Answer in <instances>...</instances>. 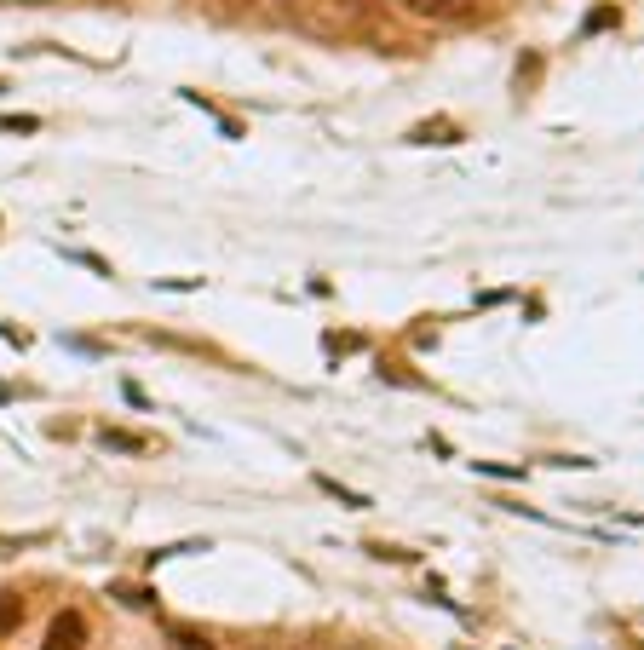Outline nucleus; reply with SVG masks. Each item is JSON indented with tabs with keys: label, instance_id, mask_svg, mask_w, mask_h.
<instances>
[{
	"label": "nucleus",
	"instance_id": "9",
	"mask_svg": "<svg viewBox=\"0 0 644 650\" xmlns=\"http://www.w3.org/2000/svg\"><path fill=\"white\" fill-rule=\"evenodd\" d=\"M236 6H253V0H236Z\"/></svg>",
	"mask_w": 644,
	"mask_h": 650
},
{
	"label": "nucleus",
	"instance_id": "7",
	"mask_svg": "<svg viewBox=\"0 0 644 650\" xmlns=\"http://www.w3.org/2000/svg\"><path fill=\"white\" fill-rule=\"evenodd\" d=\"M18 622H23V604L12 599V593H0V633H12Z\"/></svg>",
	"mask_w": 644,
	"mask_h": 650
},
{
	"label": "nucleus",
	"instance_id": "6",
	"mask_svg": "<svg viewBox=\"0 0 644 650\" xmlns=\"http://www.w3.org/2000/svg\"><path fill=\"white\" fill-rule=\"evenodd\" d=\"M322 489H328V495H334V501H345V507H368V495H357V489H345L340 478H317Z\"/></svg>",
	"mask_w": 644,
	"mask_h": 650
},
{
	"label": "nucleus",
	"instance_id": "4",
	"mask_svg": "<svg viewBox=\"0 0 644 650\" xmlns=\"http://www.w3.org/2000/svg\"><path fill=\"white\" fill-rule=\"evenodd\" d=\"M98 443L115 455H144V438H133V432H98Z\"/></svg>",
	"mask_w": 644,
	"mask_h": 650
},
{
	"label": "nucleus",
	"instance_id": "8",
	"mask_svg": "<svg viewBox=\"0 0 644 650\" xmlns=\"http://www.w3.org/2000/svg\"><path fill=\"white\" fill-rule=\"evenodd\" d=\"M35 127H41L35 116H0V133H35Z\"/></svg>",
	"mask_w": 644,
	"mask_h": 650
},
{
	"label": "nucleus",
	"instance_id": "1",
	"mask_svg": "<svg viewBox=\"0 0 644 650\" xmlns=\"http://www.w3.org/2000/svg\"><path fill=\"white\" fill-rule=\"evenodd\" d=\"M81 645H87V616H81V610H58L52 627H46L41 650H81Z\"/></svg>",
	"mask_w": 644,
	"mask_h": 650
},
{
	"label": "nucleus",
	"instance_id": "2",
	"mask_svg": "<svg viewBox=\"0 0 644 650\" xmlns=\"http://www.w3.org/2000/svg\"><path fill=\"white\" fill-rule=\"evenodd\" d=\"M414 18H432V24H449V18H460L472 0H403Z\"/></svg>",
	"mask_w": 644,
	"mask_h": 650
},
{
	"label": "nucleus",
	"instance_id": "3",
	"mask_svg": "<svg viewBox=\"0 0 644 650\" xmlns=\"http://www.w3.org/2000/svg\"><path fill=\"white\" fill-rule=\"evenodd\" d=\"M409 139L414 144H449V139H460V127H449V121H426V127H414Z\"/></svg>",
	"mask_w": 644,
	"mask_h": 650
},
{
	"label": "nucleus",
	"instance_id": "5",
	"mask_svg": "<svg viewBox=\"0 0 644 650\" xmlns=\"http://www.w3.org/2000/svg\"><path fill=\"white\" fill-rule=\"evenodd\" d=\"M173 650H213V639L196 627H173Z\"/></svg>",
	"mask_w": 644,
	"mask_h": 650
}]
</instances>
